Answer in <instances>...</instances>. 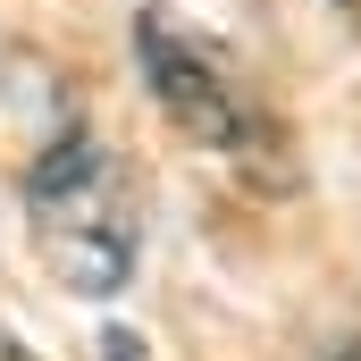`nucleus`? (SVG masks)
<instances>
[{
  "label": "nucleus",
  "instance_id": "5",
  "mask_svg": "<svg viewBox=\"0 0 361 361\" xmlns=\"http://www.w3.org/2000/svg\"><path fill=\"white\" fill-rule=\"evenodd\" d=\"M336 8H353V0H336Z\"/></svg>",
  "mask_w": 361,
  "mask_h": 361
},
{
  "label": "nucleus",
  "instance_id": "2",
  "mask_svg": "<svg viewBox=\"0 0 361 361\" xmlns=\"http://www.w3.org/2000/svg\"><path fill=\"white\" fill-rule=\"evenodd\" d=\"M25 227H34L42 269L68 294L109 302L143 261V185L126 152L101 143L92 126H68L25 177Z\"/></svg>",
  "mask_w": 361,
  "mask_h": 361
},
{
  "label": "nucleus",
  "instance_id": "4",
  "mask_svg": "<svg viewBox=\"0 0 361 361\" xmlns=\"http://www.w3.org/2000/svg\"><path fill=\"white\" fill-rule=\"evenodd\" d=\"M0 361H42V353H34V345H25V336H17V328L0 319Z\"/></svg>",
  "mask_w": 361,
  "mask_h": 361
},
{
  "label": "nucleus",
  "instance_id": "1",
  "mask_svg": "<svg viewBox=\"0 0 361 361\" xmlns=\"http://www.w3.org/2000/svg\"><path fill=\"white\" fill-rule=\"evenodd\" d=\"M135 59H143V85L160 101V118L193 152H210L227 177L261 185V193H294L302 185L286 118L269 109V92L244 76V59L227 42H210L202 25H185L169 8H143L135 17Z\"/></svg>",
  "mask_w": 361,
  "mask_h": 361
},
{
  "label": "nucleus",
  "instance_id": "3",
  "mask_svg": "<svg viewBox=\"0 0 361 361\" xmlns=\"http://www.w3.org/2000/svg\"><path fill=\"white\" fill-rule=\"evenodd\" d=\"M92 353H101V361H160L135 328H101V345H92Z\"/></svg>",
  "mask_w": 361,
  "mask_h": 361
}]
</instances>
